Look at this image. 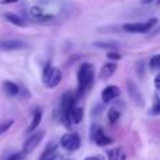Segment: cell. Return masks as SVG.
<instances>
[{
    "label": "cell",
    "mask_w": 160,
    "mask_h": 160,
    "mask_svg": "<svg viewBox=\"0 0 160 160\" xmlns=\"http://www.w3.org/2000/svg\"><path fill=\"white\" fill-rule=\"evenodd\" d=\"M149 68H150V70H156V69H159V68H160V53H159V55H155V56H152V58H150Z\"/></svg>",
    "instance_id": "cell-21"
},
{
    "label": "cell",
    "mask_w": 160,
    "mask_h": 160,
    "mask_svg": "<svg viewBox=\"0 0 160 160\" xmlns=\"http://www.w3.org/2000/svg\"><path fill=\"white\" fill-rule=\"evenodd\" d=\"M84 160H105V158L102 155H93V156H87Z\"/></svg>",
    "instance_id": "cell-27"
},
{
    "label": "cell",
    "mask_w": 160,
    "mask_h": 160,
    "mask_svg": "<svg viewBox=\"0 0 160 160\" xmlns=\"http://www.w3.org/2000/svg\"><path fill=\"white\" fill-rule=\"evenodd\" d=\"M155 87H156V90L160 91V73L155 78Z\"/></svg>",
    "instance_id": "cell-28"
},
{
    "label": "cell",
    "mask_w": 160,
    "mask_h": 160,
    "mask_svg": "<svg viewBox=\"0 0 160 160\" xmlns=\"http://www.w3.org/2000/svg\"><path fill=\"white\" fill-rule=\"evenodd\" d=\"M153 0H142V3H143V4H149V3H152Z\"/></svg>",
    "instance_id": "cell-31"
},
{
    "label": "cell",
    "mask_w": 160,
    "mask_h": 160,
    "mask_svg": "<svg viewBox=\"0 0 160 160\" xmlns=\"http://www.w3.org/2000/svg\"><path fill=\"white\" fill-rule=\"evenodd\" d=\"M107 117H108V122H110V124H115V122L119 119V117H121V112H119L117 108L112 107V108H110V110H108Z\"/></svg>",
    "instance_id": "cell-18"
},
{
    "label": "cell",
    "mask_w": 160,
    "mask_h": 160,
    "mask_svg": "<svg viewBox=\"0 0 160 160\" xmlns=\"http://www.w3.org/2000/svg\"><path fill=\"white\" fill-rule=\"evenodd\" d=\"M94 82V68L91 63H83L80 65L78 70V91H76V97L80 98L83 97L88 90L91 88Z\"/></svg>",
    "instance_id": "cell-1"
},
{
    "label": "cell",
    "mask_w": 160,
    "mask_h": 160,
    "mask_svg": "<svg viewBox=\"0 0 160 160\" xmlns=\"http://www.w3.org/2000/svg\"><path fill=\"white\" fill-rule=\"evenodd\" d=\"M59 160H72V159H59Z\"/></svg>",
    "instance_id": "cell-32"
},
{
    "label": "cell",
    "mask_w": 160,
    "mask_h": 160,
    "mask_svg": "<svg viewBox=\"0 0 160 160\" xmlns=\"http://www.w3.org/2000/svg\"><path fill=\"white\" fill-rule=\"evenodd\" d=\"M41 119H42V111L39 110V108H37V110L34 111V114H32V121H31L30 127L27 128V131H25V132H27V133H32L34 131L39 127Z\"/></svg>",
    "instance_id": "cell-11"
},
{
    "label": "cell",
    "mask_w": 160,
    "mask_h": 160,
    "mask_svg": "<svg viewBox=\"0 0 160 160\" xmlns=\"http://www.w3.org/2000/svg\"><path fill=\"white\" fill-rule=\"evenodd\" d=\"M102 132H104V129H102L98 124H93V125H91V128H90V139L94 142L97 136L101 135Z\"/></svg>",
    "instance_id": "cell-19"
},
{
    "label": "cell",
    "mask_w": 160,
    "mask_h": 160,
    "mask_svg": "<svg viewBox=\"0 0 160 160\" xmlns=\"http://www.w3.org/2000/svg\"><path fill=\"white\" fill-rule=\"evenodd\" d=\"M80 145H82L80 136L75 132H68L61 138V146L65 150H69V152L78 150L80 148Z\"/></svg>",
    "instance_id": "cell-4"
},
{
    "label": "cell",
    "mask_w": 160,
    "mask_h": 160,
    "mask_svg": "<svg viewBox=\"0 0 160 160\" xmlns=\"http://www.w3.org/2000/svg\"><path fill=\"white\" fill-rule=\"evenodd\" d=\"M3 90H4V93L7 94V96H11V97L17 96V94L20 93V87L14 82H10V80L3 82Z\"/></svg>",
    "instance_id": "cell-13"
},
{
    "label": "cell",
    "mask_w": 160,
    "mask_h": 160,
    "mask_svg": "<svg viewBox=\"0 0 160 160\" xmlns=\"http://www.w3.org/2000/svg\"><path fill=\"white\" fill-rule=\"evenodd\" d=\"M136 73H138L139 78H143L145 76V62L143 61H139L136 63Z\"/></svg>",
    "instance_id": "cell-23"
},
{
    "label": "cell",
    "mask_w": 160,
    "mask_h": 160,
    "mask_svg": "<svg viewBox=\"0 0 160 160\" xmlns=\"http://www.w3.org/2000/svg\"><path fill=\"white\" fill-rule=\"evenodd\" d=\"M22 158H24V153H14V155H11L8 159H6V160H22Z\"/></svg>",
    "instance_id": "cell-26"
},
{
    "label": "cell",
    "mask_w": 160,
    "mask_h": 160,
    "mask_svg": "<svg viewBox=\"0 0 160 160\" xmlns=\"http://www.w3.org/2000/svg\"><path fill=\"white\" fill-rule=\"evenodd\" d=\"M4 18L7 20V21H10L11 24L17 25V27H25V21L20 16H17V14H14V13H6Z\"/></svg>",
    "instance_id": "cell-15"
},
{
    "label": "cell",
    "mask_w": 160,
    "mask_h": 160,
    "mask_svg": "<svg viewBox=\"0 0 160 160\" xmlns=\"http://www.w3.org/2000/svg\"><path fill=\"white\" fill-rule=\"evenodd\" d=\"M27 48V44L20 39H7V41H0V49L2 51H18Z\"/></svg>",
    "instance_id": "cell-7"
},
{
    "label": "cell",
    "mask_w": 160,
    "mask_h": 160,
    "mask_svg": "<svg viewBox=\"0 0 160 160\" xmlns=\"http://www.w3.org/2000/svg\"><path fill=\"white\" fill-rule=\"evenodd\" d=\"M28 14H30L31 18L38 20L39 17H42L45 13H44V10H42L41 7H38V6H34V7H31L30 10H28Z\"/></svg>",
    "instance_id": "cell-20"
},
{
    "label": "cell",
    "mask_w": 160,
    "mask_h": 160,
    "mask_svg": "<svg viewBox=\"0 0 160 160\" xmlns=\"http://www.w3.org/2000/svg\"><path fill=\"white\" fill-rule=\"evenodd\" d=\"M117 70V63L115 62H108V63H104L100 69V79L101 80H107L110 79L111 76L115 73Z\"/></svg>",
    "instance_id": "cell-9"
},
{
    "label": "cell",
    "mask_w": 160,
    "mask_h": 160,
    "mask_svg": "<svg viewBox=\"0 0 160 160\" xmlns=\"http://www.w3.org/2000/svg\"><path fill=\"white\" fill-rule=\"evenodd\" d=\"M127 90H128V94H129V98L132 100V102L139 108H143L145 107V98L142 96V93L139 91L138 86L135 84L133 82L128 80L127 82Z\"/></svg>",
    "instance_id": "cell-5"
},
{
    "label": "cell",
    "mask_w": 160,
    "mask_h": 160,
    "mask_svg": "<svg viewBox=\"0 0 160 160\" xmlns=\"http://www.w3.org/2000/svg\"><path fill=\"white\" fill-rule=\"evenodd\" d=\"M18 0H2V4H10V3H16Z\"/></svg>",
    "instance_id": "cell-29"
},
{
    "label": "cell",
    "mask_w": 160,
    "mask_h": 160,
    "mask_svg": "<svg viewBox=\"0 0 160 160\" xmlns=\"http://www.w3.org/2000/svg\"><path fill=\"white\" fill-rule=\"evenodd\" d=\"M107 58L110 59V61H119V59L122 58V55L119 52H117V51H110V52L107 53Z\"/></svg>",
    "instance_id": "cell-24"
},
{
    "label": "cell",
    "mask_w": 160,
    "mask_h": 160,
    "mask_svg": "<svg viewBox=\"0 0 160 160\" xmlns=\"http://www.w3.org/2000/svg\"><path fill=\"white\" fill-rule=\"evenodd\" d=\"M158 24V18H150L145 22H128L122 25V30L131 34H146Z\"/></svg>",
    "instance_id": "cell-3"
},
{
    "label": "cell",
    "mask_w": 160,
    "mask_h": 160,
    "mask_svg": "<svg viewBox=\"0 0 160 160\" xmlns=\"http://www.w3.org/2000/svg\"><path fill=\"white\" fill-rule=\"evenodd\" d=\"M83 117H84V111L82 107H73V110L70 111V121L72 124H80L83 121Z\"/></svg>",
    "instance_id": "cell-14"
},
{
    "label": "cell",
    "mask_w": 160,
    "mask_h": 160,
    "mask_svg": "<svg viewBox=\"0 0 160 160\" xmlns=\"http://www.w3.org/2000/svg\"><path fill=\"white\" fill-rule=\"evenodd\" d=\"M94 47L101 48V49H110V51H117V48L119 47L117 42H94Z\"/></svg>",
    "instance_id": "cell-17"
},
{
    "label": "cell",
    "mask_w": 160,
    "mask_h": 160,
    "mask_svg": "<svg viewBox=\"0 0 160 160\" xmlns=\"http://www.w3.org/2000/svg\"><path fill=\"white\" fill-rule=\"evenodd\" d=\"M56 158H59V155H58V145H56V143H49L47 148H45L44 152H42L39 160H53Z\"/></svg>",
    "instance_id": "cell-10"
},
{
    "label": "cell",
    "mask_w": 160,
    "mask_h": 160,
    "mask_svg": "<svg viewBox=\"0 0 160 160\" xmlns=\"http://www.w3.org/2000/svg\"><path fill=\"white\" fill-rule=\"evenodd\" d=\"M119 93H121V90H119L118 86H107V87L101 91L102 102H105V104H107V102H111L112 100H115L117 97L119 96Z\"/></svg>",
    "instance_id": "cell-8"
},
{
    "label": "cell",
    "mask_w": 160,
    "mask_h": 160,
    "mask_svg": "<svg viewBox=\"0 0 160 160\" xmlns=\"http://www.w3.org/2000/svg\"><path fill=\"white\" fill-rule=\"evenodd\" d=\"M44 136H45L44 131H39V132L32 133V135H31L30 138L24 142V146H22V153H24V155H28V153H31L34 149H37V148H38V145L42 142Z\"/></svg>",
    "instance_id": "cell-6"
},
{
    "label": "cell",
    "mask_w": 160,
    "mask_h": 160,
    "mask_svg": "<svg viewBox=\"0 0 160 160\" xmlns=\"http://www.w3.org/2000/svg\"><path fill=\"white\" fill-rule=\"evenodd\" d=\"M114 142V139L112 138H110V136H107L104 132L101 133V135H98L96 138V141H94V143L97 145V146H101V148H104V146H108V145H111Z\"/></svg>",
    "instance_id": "cell-16"
},
{
    "label": "cell",
    "mask_w": 160,
    "mask_h": 160,
    "mask_svg": "<svg viewBox=\"0 0 160 160\" xmlns=\"http://www.w3.org/2000/svg\"><path fill=\"white\" fill-rule=\"evenodd\" d=\"M13 124H14V121H13V119H8V121L3 122V124L0 125V133H4L6 131H8V128H10Z\"/></svg>",
    "instance_id": "cell-25"
},
{
    "label": "cell",
    "mask_w": 160,
    "mask_h": 160,
    "mask_svg": "<svg viewBox=\"0 0 160 160\" xmlns=\"http://www.w3.org/2000/svg\"><path fill=\"white\" fill-rule=\"evenodd\" d=\"M42 80L48 88H55L62 80V72L58 68L51 66V63L48 62L44 68V72H42Z\"/></svg>",
    "instance_id": "cell-2"
},
{
    "label": "cell",
    "mask_w": 160,
    "mask_h": 160,
    "mask_svg": "<svg viewBox=\"0 0 160 160\" xmlns=\"http://www.w3.org/2000/svg\"><path fill=\"white\" fill-rule=\"evenodd\" d=\"M159 34H160V27L158 28V30H155V31H153V32H152V34H150V35H152V37H153V35H159Z\"/></svg>",
    "instance_id": "cell-30"
},
{
    "label": "cell",
    "mask_w": 160,
    "mask_h": 160,
    "mask_svg": "<svg viewBox=\"0 0 160 160\" xmlns=\"http://www.w3.org/2000/svg\"><path fill=\"white\" fill-rule=\"evenodd\" d=\"M158 4H160V0H158Z\"/></svg>",
    "instance_id": "cell-33"
},
{
    "label": "cell",
    "mask_w": 160,
    "mask_h": 160,
    "mask_svg": "<svg viewBox=\"0 0 160 160\" xmlns=\"http://www.w3.org/2000/svg\"><path fill=\"white\" fill-rule=\"evenodd\" d=\"M155 100H156V102L153 104V107H152V110L149 111V114H152V115H160V100H159L158 96L155 97Z\"/></svg>",
    "instance_id": "cell-22"
},
{
    "label": "cell",
    "mask_w": 160,
    "mask_h": 160,
    "mask_svg": "<svg viewBox=\"0 0 160 160\" xmlns=\"http://www.w3.org/2000/svg\"><path fill=\"white\" fill-rule=\"evenodd\" d=\"M107 159L108 160H127V155L122 150V148H114V149L107 150Z\"/></svg>",
    "instance_id": "cell-12"
}]
</instances>
